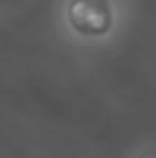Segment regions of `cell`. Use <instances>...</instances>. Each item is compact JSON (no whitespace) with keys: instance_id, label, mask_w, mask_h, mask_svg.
<instances>
[{"instance_id":"6da1fadb","label":"cell","mask_w":156,"mask_h":158,"mask_svg":"<svg viewBox=\"0 0 156 158\" xmlns=\"http://www.w3.org/2000/svg\"><path fill=\"white\" fill-rule=\"evenodd\" d=\"M67 19L80 35L101 37L112 28V7L108 0H69Z\"/></svg>"},{"instance_id":"7a4b0ae2","label":"cell","mask_w":156,"mask_h":158,"mask_svg":"<svg viewBox=\"0 0 156 158\" xmlns=\"http://www.w3.org/2000/svg\"><path fill=\"white\" fill-rule=\"evenodd\" d=\"M152 158H156V156H152Z\"/></svg>"}]
</instances>
